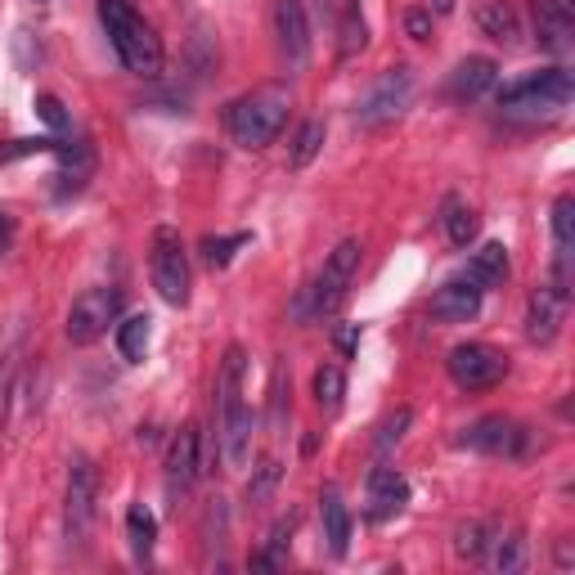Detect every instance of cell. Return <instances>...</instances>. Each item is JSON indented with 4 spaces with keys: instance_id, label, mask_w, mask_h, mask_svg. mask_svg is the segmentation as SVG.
Here are the masks:
<instances>
[{
    "instance_id": "obj_20",
    "label": "cell",
    "mask_w": 575,
    "mask_h": 575,
    "mask_svg": "<svg viewBox=\"0 0 575 575\" xmlns=\"http://www.w3.org/2000/svg\"><path fill=\"white\" fill-rule=\"evenodd\" d=\"M476 28H481L490 41H504V45H513V41L522 37L517 10L509 6V0H481V6H476Z\"/></svg>"
},
{
    "instance_id": "obj_35",
    "label": "cell",
    "mask_w": 575,
    "mask_h": 575,
    "mask_svg": "<svg viewBox=\"0 0 575 575\" xmlns=\"http://www.w3.org/2000/svg\"><path fill=\"white\" fill-rule=\"evenodd\" d=\"M243 243H248V234H229V238H207V243H203V253H207V261H212V266H229L234 248H243Z\"/></svg>"
},
{
    "instance_id": "obj_17",
    "label": "cell",
    "mask_w": 575,
    "mask_h": 575,
    "mask_svg": "<svg viewBox=\"0 0 575 575\" xmlns=\"http://www.w3.org/2000/svg\"><path fill=\"white\" fill-rule=\"evenodd\" d=\"M198 454H203V437H198V428L189 423V428H181V432L172 437V450H167V490H172V495H185V490L194 485V476L203 472V468H198Z\"/></svg>"
},
{
    "instance_id": "obj_10",
    "label": "cell",
    "mask_w": 575,
    "mask_h": 575,
    "mask_svg": "<svg viewBox=\"0 0 575 575\" xmlns=\"http://www.w3.org/2000/svg\"><path fill=\"white\" fill-rule=\"evenodd\" d=\"M409 100H414V72L409 68H387L378 76V86L360 100V126H382L391 117H400L409 109Z\"/></svg>"
},
{
    "instance_id": "obj_12",
    "label": "cell",
    "mask_w": 575,
    "mask_h": 575,
    "mask_svg": "<svg viewBox=\"0 0 575 575\" xmlns=\"http://www.w3.org/2000/svg\"><path fill=\"white\" fill-rule=\"evenodd\" d=\"M562 319H566V288L562 284L535 288L526 301V338L535 347H548L562 333Z\"/></svg>"
},
{
    "instance_id": "obj_27",
    "label": "cell",
    "mask_w": 575,
    "mask_h": 575,
    "mask_svg": "<svg viewBox=\"0 0 575 575\" xmlns=\"http://www.w3.org/2000/svg\"><path fill=\"white\" fill-rule=\"evenodd\" d=\"M315 400L324 414H338L342 400H347V373L338 364H319L315 369Z\"/></svg>"
},
{
    "instance_id": "obj_1",
    "label": "cell",
    "mask_w": 575,
    "mask_h": 575,
    "mask_svg": "<svg viewBox=\"0 0 575 575\" xmlns=\"http://www.w3.org/2000/svg\"><path fill=\"white\" fill-rule=\"evenodd\" d=\"M243 373H248V356L243 347L225 351L220 364V450L229 468H248L253 459V409L243 404Z\"/></svg>"
},
{
    "instance_id": "obj_8",
    "label": "cell",
    "mask_w": 575,
    "mask_h": 575,
    "mask_svg": "<svg viewBox=\"0 0 575 575\" xmlns=\"http://www.w3.org/2000/svg\"><path fill=\"white\" fill-rule=\"evenodd\" d=\"M450 378L463 391H490L509 378V356L490 342H463L450 351Z\"/></svg>"
},
{
    "instance_id": "obj_9",
    "label": "cell",
    "mask_w": 575,
    "mask_h": 575,
    "mask_svg": "<svg viewBox=\"0 0 575 575\" xmlns=\"http://www.w3.org/2000/svg\"><path fill=\"white\" fill-rule=\"evenodd\" d=\"M360 238H342L333 253H328V261H324V270H319V279H315V288H310V310L315 315H328L342 297H347V288H351V279H356V270H360Z\"/></svg>"
},
{
    "instance_id": "obj_38",
    "label": "cell",
    "mask_w": 575,
    "mask_h": 575,
    "mask_svg": "<svg viewBox=\"0 0 575 575\" xmlns=\"http://www.w3.org/2000/svg\"><path fill=\"white\" fill-rule=\"evenodd\" d=\"M37 113H41V117H45L54 131H63V126H68V117H63V104H59L54 95H41V100H37Z\"/></svg>"
},
{
    "instance_id": "obj_34",
    "label": "cell",
    "mask_w": 575,
    "mask_h": 575,
    "mask_svg": "<svg viewBox=\"0 0 575 575\" xmlns=\"http://www.w3.org/2000/svg\"><path fill=\"white\" fill-rule=\"evenodd\" d=\"M59 140L50 135H28V140H10V144H0V162H14V157H32V153H54Z\"/></svg>"
},
{
    "instance_id": "obj_3",
    "label": "cell",
    "mask_w": 575,
    "mask_h": 575,
    "mask_svg": "<svg viewBox=\"0 0 575 575\" xmlns=\"http://www.w3.org/2000/svg\"><path fill=\"white\" fill-rule=\"evenodd\" d=\"M288 122V91L284 86H261L253 95H243L229 104L225 126L234 135V144L243 148H266Z\"/></svg>"
},
{
    "instance_id": "obj_37",
    "label": "cell",
    "mask_w": 575,
    "mask_h": 575,
    "mask_svg": "<svg viewBox=\"0 0 575 575\" xmlns=\"http://www.w3.org/2000/svg\"><path fill=\"white\" fill-rule=\"evenodd\" d=\"M404 32L414 37V41H428V37H432V14H428V10H409V14H404Z\"/></svg>"
},
{
    "instance_id": "obj_18",
    "label": "cell",
    "mask_w": 575,
    "mask_h": 575,
    "mask_svg": "<svg viewBox=\"0 0 575 575\" xmlns=\"http://www.w3.org/2000/svg\"><path fill=\"white\" fill-rule=\"evenodd\" d=\"M495 81H500V63L495 59H463L450 76V95L454 100H481L485 91H495Z\"/></svg>"
},
{
    "instance_id": "obj_25",
    "label": "cell",
    "mask_w": 575,
    "mask_h": 575,
    "mask_svg": "<svg viewBox=\"0 0 575 575\" xmlns=\"http://www.w3.org/2000/svg\"><path fill=\"white\" fill-rule=\"evenodd\" d=\"M148 338H153V319L148 315H126L117 324V351H122V360L140 364L144 351H148Z\"/></svg>"
},
{
    "instance_id": "obj_42",
    "label": "cell",
    "mask_w": 575,
    "mask_h": 575,
    "mask_svg": "<svg viewBox=\"0 0 575 575\" xmlns=\"http://www.w3.org/2000/svg\"><path fill=\"white\" fill-rule=\"evenodd\" d=\"M557 562H562V566H571V544H566V540L557 544Z\"/></svg>"
},
{
    "instance_id": "obj_4",
    "label": "cell",
    "mask_w": 575,
    "mask_h": 575,
    "mask_svg": "<svg viewBox=\"0 0 575 575\" xmlns=\"http://www.w3.org/2000/svg\"><path fill=\"white\" fill-rule=\"evenodd\" d=\"M571 95H575V76L566 68H544L504 86L500 109L504 117H553L571 104Z\"/></svg>"
},
{
    "instance_id": "obj_21",
    "label": "cell",
    "mask_w": 575,
    "mask_h": 575,
    "mask_svg": "<svg viewBox=\"0 0 575 575\" xmlns=\"http://www.w3.org/2000/svg\"><path fill=\"white\" fill-rule=\"evenodd\" d=\"M553 243H557V284H566L571 253H575V198L571 194L553 203Z\"/></svg>"
},
{
    "instance_id": "obj_26",
    "label": "cell",
    "mask_w": 575,
    "mask_h": 575,
    "mask_svg": "<svg viewBox=\"0 0 575 575\" xmlns=\"http://www.w3.org/2000/svg\"><path fill=\"white\" fill-rule=\"evenodd\" d=\"M338 54L342 59H356L364 45H369V23H364V10H360V0H347L342 6V23H338Z\"/></svg>"
},
{
    "instance_id": "obj_7",
    "label": "cell",
    "mask_w": 575,
    "mask_h": 575,
    "mask_svg": "<svg viewBox=\"0 0 575 575\" xmlns=\"http://www.w3.org/2000/svg\"><path fill=\"white\" fill-rule=\"evenodd\" d=\"M122 315V292L117 288H86L72 310H68V324H63V333L72 347H91L109 333V324H117Z\"/></svg>"
},
{
    "instance_id": "obj_41",
    "label": "cell",
    "mask_w": 575,
    "mask_h": 575,
    "mask_svg": "<svg viewBox=\"0 0 575 575\" xmlns=\"http://www.w3.org/2000/svg\"><path fill=\"white\" fill-rule=\"evenodd\" d=\"M338 6H342V0H319V14L333 19V14H338Z\"/></svg>"
},
{
    "instance_id": "obj_31",
    "label": "cell",
    "mask_w": 575,
    "mask_h": 575,
    "mask_svg": "<svg viewBox=\"0 0 575 575\" xmlns=\"http://www.w3.org/2000/svg\"><path fill=\"white\" fill-rule=\"evenodd\" d=\"M324 148V122H301V131L292 135V148H288V167H310Z\"/></svg>"
},
{
    "instance_id": "obj_30",
    "label": "cell",
    "mask_w": 575,
    "mask_h": 575,
    "mask_svg": "<svg viewBox=\"0 0 575 575\" xmlns=\"http://www.w3.org/2000/svg\"><path fill=\"white\" fill-rule=\"evenodd\" d=\"M126 535H131V553L144 562V557L153 553V544H157V517H153L144 504H131V513H126Z\"/></svg>"
},
{
    "instance_id": "obj_19",
    "label": "cell",
    "mask_w": 575,
    "mask_h": 575,
    "mask_svg": "<svg viewBox=\"0 0 575 575\" xmlns=\"http://www.w3.org/2000/svg\"><path fill=\"white\" fill-rule=\"evenodd\" d=\"M319 522H324L328 553L342 557V553L351 548V509L342 504L338 490H324V495H319Z\"/></svg>"
},
{
    "instance_id": "obj_13",
    "label": "cell",
    "mask_w": 575,
    "mask_h": 575,
    "mask_svg": "<svg viewBox=\"0 0 575 575\" xmlns=\"http://www.w3.org/2000/svg\"><path fill=\"white\" fill-rule=\"evenodd\" d=\"M481 297H485V288L463 270V275H454V279H445V284L437 288V297H432V319H441V324H468V319H476Z\"/></svg>"
},
{
    "instance_id": "obj_22",
    "label": "cell",
    "mask_w": 575,
    "mask_h": 575,
    "mask_svg": "<svg viewBox=\"0 0 575 575\" xmlns=\"http://www.w3.org/2000/svg\"><path fill=\"white\" fill-rule=\"evenodd\" d=\"M468 275H472L481 288L504 284V279H509V248H504V243H481V248L472 253V261H468Z\"/></svg>"
},
{
    "instance_id": "obj_5",
    "label": "cell",
    "mask_w": 575,
    "mask_h": 575,
    "mask_svg": "<svg viewBox=\"0 0 575 575\" xmlns=\"http://www.w3.org/2000/svg\"><path fill=\"white\" fill-rule=\"evenodd\" d=\"M148 270H153V288L167 306H185L189 301V253L185 238L172 225L153 229V248H148Z\"/></svg>"
},
{
    "instance_id": "obj_16",
    "label": "cell",
    "mask_w": 575,
    "mask_h": 575,
    "mask_svg": "<svg viewBox=\"0 0 575 575\" xmlns=\"http://www.w3.org/2000/svg\"><path fill=\"white\" fill-rule=\"evenodd\" d=\"M404 500H409V481L396 472V468H387V463H378L373 472H369V495H364V513H369V522H387V517H396L400 509H404Z\"/></svg>"
},
{
    "instance_id": "obj_24",
    "label": "cell",
    "mask_w": 575,
    "mask_h": 575,
    "mask_svg": "<svg viewBox=\"0 0 575 575\" xmlns=\"http://www.w3.org/2000/svg\"><path fill=\"white\" fill-rule=\"evenodd\" d=\"M441 225H445V238L454 243V248H468V243L476 238V229H481L476 212H472L463 198H445V207H441Z\"/></svg>"
},
{
    "instance_id": "obj_33",
    "label": "cell",
    "mask_w": 575,
    "mask_h": 575,
    "mask_svg": "<svg viewBox=\"0 0 575 575\" xmlns=\"http://www.w3.org/2000/svg\"><path fill=\"white\" fill-rule=\"evenodd\" d=\"M279 476H284V468H279L275 459H266V463L257 468V476L248 481V500H253V504H266V500L275 495V485H279Z\"/></svg>"
},
{
    "instance_id": "obj_29",
    "label": "cell",
    "mask_w": 575,
    "mask_h": 575,
    "mask_svg": "<svg viewBox=\"0 0 575 575\" xmlns=\"http://www.w3.org/2000/svg\"><path fill=\"white\" fill-rule=\"evenodd\" d=\"M485 553H490V562H495V571H504V575L526 566V540L517 531H500L495 540L485 544Z\"/></svg>"
},
{
    "instance_id": "obj_28",
    "label": "cell",
    "mask_w": 575,
    "mask_h": 575,
    "mask_svg": "<svg viewBox=\"0 0 575 575\" xmlns=\"http://www.w3.org/2000/svg\"><path fill=\"white\" fill-rule=\"evenodd\" d=\"M19 356H23V328L0 342V428H6V409H10V387H14V373H19Z\"/></svg>"
},
{
    "instance_id": "obj_36",
    "label": "cell",
    "mask_w": 575,
    "mask_h": 575,
    "mask_svg": "<svg viewBox=\"0 0 575 575\" xmlns=\"http://www.w3.org/2000/svg\"><path fill=\"white\" fill-rule=\"evenodd\" d=\"M409 423H414V414H409V409H396V414L382 423V432H378V450H391V445L404 437Z\"/></svg>"
},
{
    "instance_id": "obj_2",
    "label": "cell",
    "mask_w": 575,
    "mask_h": 575,
    "mask_svg": "<svg viewBox=\"0 0 575 575\" xmlns=\"http://www.w3.org/2000/svg\"><path fill=\"white\" fill-rule=\"evenodd\" d=\"M100 23L117 50V59L135 76H157L162 72V41L157 32L131 10V0H100Z\"/></svg>"
},
{
    "instance_id": "obj_32",
    "label": "cell",
    "mask_w": 575,
    "mask_h": 575,
    "mask_svg": "<svg viewBox=\"0 0 575 575\" xmlns=\"http://www.w3.org/2000/svg\"><path fill=\"white\" fill-rule=\"evenodd\" d=\"M485 544H490V531H485L481 522H463V526L454 531V553H459L463 562H481V557H485Z\"/></svg>"
},
{
    "instance_id": "obj_40",
    "label": "cell",
    "mask_w": 575,
    "mask_h": 575,
    "mask_svg": "<svg viewBox=\"0 0 575 575\" xmlns=\"http://www.w3.org/2000/svg\"><path fill=\"white\" fill-rule=\"evenodd\" d=\"M356 342H360V324H347V328H338V351H356Z\"/></svg>"
},
{
    "instance_id": "obj_15",
    "label": "cell",
    "mask_w": 575,
    "mask_h": 575,
    "mask_svg": "<svg viewBox=\"0 0 575 575\" xmlns=\"http://www.w3.org/2000/svg\"><path fill=\"white\" fill-rule=\"evenodd\" d=\"M531 19H535L540 50H548V54H566L571 50V32H575L571 0H531Z\"/></svg>"
},
{
    "instance_id": "obj_39",
    "label": "cell",
    "mask_w": 575,
    "mask_h": 575,
    "mask_svg": "<svg viewBox=\"0 0 575 575\" xmlns=\"http://www.w3.org/2000/svg\"><path fill=\"white\" fill-rule=\"evenodd\" d=\"M10 243H14V216H10L6 207H0V257L10 253Z\"/></svg>"
},
{
    "instance_id": "obj_6",
    "label": "cell",
    "mask_w": 575,
    "mask_h": 575,
    "mask_svg": "<svg viewBox=\"0 0 575 575\" xmlns=\"http://www.w3.org/2000/svg\"><path fill=\"white\" fill-rule=\"evenodd\" d=\"M95 504H100V468H95L91 454H72V463H68V500H63L68 540H86L91 535Z\"/></svg>"
},
{
    "instance_id": "obj_11",
    "label": "cell",
    "mask_w": 575,
    "mask_h": 575,
    "mask_svg": "<svg viewBox=\"0 0 575 575\" xmlns=\"http://www.w3.org/2000/svg\"><path fill=\"white\" fill-rule=\"evenodd\" d=\"M459 441L472 445V450H481V454H495V459H517L526 450V428L517 419L490 414V419H476Z\"/></svg>"
},
{
    "instance_id": "obj_23",
    "label": "cell",
    "mask_w": 575,
    "mask_h": 575,
    "mask_svg": "<svg viewBox=\"0 0 575 575\" xmlns=\"http://www.w3.org/2000/svg\"><path fill=\"white\" fill-rule=\"evenodd\" d=\"M54 157H59V167H63V189H81L91 181V172H95V153H91V144L86 140H76V144H59L54 148Z\"/></svg>"
},
{
    "instance_id": "obj_14",
    "label": "cell",
    "mask_w": 575,
    "mask_h": 575,
    "mask_svg": "<svg viewBox=\"0 0 575 575\" xmlns=\"http://www.w3.org/2000/svg\"><path fill=\"white\" fill-rule=\"evenodd\" d=\"M275 41L292 68L310 59V19L301 0H275Z\"/></svg>"
}]
</instances>
